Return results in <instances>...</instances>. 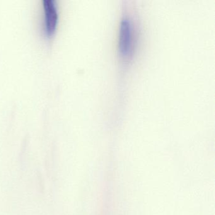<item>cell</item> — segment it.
<instances>
[{"label":"cell","mask_w":215,"mask_h":215,"mask_svg":"<svg viewBox=\"0 0 215 215\" xmlns=\"http://www.w3.org/2000/svg\"><path fill=\"white\" fill-rule=\"evenodd\" d=\"M132 45V25L127 18H122L119 31V49L123 56L129 55Z\"/></svg>","instance_id":"cell-1"},{"label":"cell","mask_w":215,"mask_h":215,"mask_svg":"<svg viewBox=\"0 0 215 215\" xmlns=\"http://www.w3.org/2000/svg\"><path fill=\"white\" fill-rule=\"evenodd\" d=\"M43 3L46 31L48 34H52L55 30L58 18L56 4L54 0H44Z\"/></svg>","instance_id":"cell-2"}]
</instances>
